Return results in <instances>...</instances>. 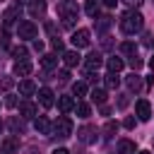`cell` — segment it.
Wrapping results in <instances>:
<instances>
[{
	"label": "cell",
	"mask_w": 154,
	"mask_h": 154,
	"mask_svg": "<svg viewBox=\"0 0 154 154\" xmlns=\"http://www.w3.org/2000/svg\"><path fill=\"white\" fill-rule=\"evenodd\" d=\"M118 26H120V31H123L125 36H135L137 31H142V26H144V17H142L140 12H135V10H130V12H125V14L120 17Z\"/></svg>",
	"instance_id": "1"
},
{
	"label": "cell",
	"mask_w": 154,
	"mask_h": 154,
	"mask_svg": "<svg viewBox=\"0 0 154 154\" xmlns=\"http://www.w3.org/2000/svg\"><path fill=\"white\" fill-rule=\"evenodd\" d=\"M58 14H60V22L65 29H72L75 22H77V14H79V7L75 0H63L58 2Z\"/></svg>",
	"instance_id": "2"
},
{
	"label": "cell",
	"mask_w": 154,
	"mask_h": 154,
	"mask_svg": "<svg viewBox=\"0 0 154 154\" xmlns=\"http://www.w3.org/2000/svg\"><path fill=\"white\" fill-rule=\"evenodd\" d=\"M72 135V120L67 116H58V120L53 123V130H51V137L55 140H67Z\"/></svg>",
	"instance_id": "3"
},
{
	"label": "cell",
	"mask_w": 154,
	"mask_h": 154,
	"mask_svg": "<svg viewBox=\"0 0 154 154\" xmlns=\"http://www.w3.org/2000/svg\"><path fill=\"white\" fill-rule=\"evenodd\" d=\"M36 34H38V29H36V24H34V22L24 19V22H19V24H17V36H19V38L29 41V38H36Z\"/></svg>",
	"instance_id": "4"
},
{
	"label": "cell",
	"mask_w": 154,
	"mask_h": 154,
	"mask_svg": "<svg viewBox=\"0 0 154 154\" xmlns=\"http://www.w3.org/2000/svg\"><path fill=\"white\" fill-rule=\"evenodd\" d=\"M96 135H99V132H96L94 125H82V128L77 130V137H79L82 144H94V142H96Z\"/></svg>",
	"instance_id": "5"
},
{
	"label": "cell",
	"mask_w": 154,
	"mask_h": 154,
	"mask_svg": "<svg viewBox=\"0 0 154 154\" xmlns=\"http://www.w3.org/2000/svg\"><path fill=\"white\" fill-rule=\"evenodd\" d=\"M101 63H103L101 53H99V51H91V53L84 58V70H87V72H96V70L101 67Z\"/></svg>",
	"instance_id": "6"
},
{
	"label": "cell",
	"mask_w": 154,
	"mask_h": 154,
	"mask_svg": "<svg viewBox=\"0 0 154 154\" xmlns=\"http://www.w3.org/2000/svg\"><path fill=\"white\" fill-rule=\"evenodd\" d=\"M89 43H91L89 29H77V31L72 34V46H75V48H87Z\"/></svg>",
	"instance_id": "7"
},
{
	"label": "cell",
	"mask_w": 154,
	"mask_h": 154,
	"mask_svg": "<svg viewBox=\"0 0 154 154\" xmlns=\"http://www.w3.org/2000/svg\"><path fill=\"white\" fill-rule=\"evenodd\" d=\"M17 19H19V5L14 2L12 7H7V10L2 12V26L7 29V26H12V24H14Z\"/></svg>",
	"instance_id": "8"
},
{
	"label": "cell",
	"mask_w": 154,
	"mask_h": 154,
	"mask_svg": "<svg viewBox=\"0 0 154 154\" xmlns=\"http://www.w3.org/2000/svg\"><path fill=\"white\" fill-rule=\"evenodd\" d=\"M17 149H19V137H14V135H10V137H5L0 142V152L2 154H14Z\"/></svg>",
	"instance_id": "9"
},
{
	"label": "cell",
	"mask_w": 154,
	"mask_h": 154,
	"mask_svg": "<svg viewBox=\"0 0 154 154\" xmlns=\"http://www.w3.org/2000/svg\"><path fill=\"white\" fill-rule=\"evenodd\" d=\"M38 103H41L43 108H51V106L55 103V94H53L48 87H41V89H38Z\"/></svg>",
	"instance_id": "10"
},
{
	"label": "cell",
	"mask_w": 154,
	"mask_h": 154,
	"mask_svg": "<svg viewBox=\"0 0 154 154\" xmlns=\"http://www.w3.org/2000/svg\"><path fill=\"white\" fill-rule=\"evenodd\" d=\"M135 111H137V118H140V120H149V118H152V106H149L147 99H140V101L135 103Z\"/></svg>",
	"instance_id": "11"
},
{
	"label": "cell",
	"mask_w": 154,
	"mask_h": 154,
	"mask_svg": "<svg viewBox=\"0 0 154 154\" xmlns=\"http://www.w3.org/2000/svg\"><path fill=\"white\" fill-rule=\"evenodd\" d=\"M34 128H36V132H41V135H51V130H53V125H51V120H48L46 116H36V118H34Z\"/></svg>",
	"instance_id": "12"
},
{
	"label": "cell",
	"mask_w": 154,
	"mask_h": 154,
	"mask_svg": "<svg viewBox=\"0 0 154 154\" xmlns=\"http://www.w3.org/2000/svg\"><path fill=\"white\" fill-rule=\"evenodd\" d=\"M79 53L77 51H63V63H65V67H75V65H79Z\"/></svg>",
	"instance_id": "13"
},
{
	"label": "cell",
	"mask_w": 154,
	"mask_h": 154,
	"mask_svg": "<svg viewBox=\"0 0 154 154\" xmlns=\"http://www.w3.org/2000/svg\"><path fill=\"white\" fill-rule=\"evenodd\" d=\"M31 70H34V65H31L29 60L14 63V75H17V77H26V75H31Z\"/></svg>",
	"instance_id": "14"
},
{
	"label": "cell",
	"mask_w": 154,
	"mask_h": 154,
	"mask_svg": "<svg viewBox=\"0 0 154 154\" xmlns=\"http://www.w3.org/2000/svg\"><path fill=\"white\" fill-rule=\"evenodd\" d=\"M29 14L31 17H43L46 14V2L43 0H31L29 2Z\"/></svg>",
	"instance_id": "15"
},
{
	"label": "cell",
	"mask_w": 154,
	"mask_h": 154,
	"mask_svg": "<svg viewBox=\"0 0 154 154\" xmlns=\"http://www.w3.org/2000/svg\"><path fill=\"white\" fill-rule=\"evenodd\" d=\"M125 84H128L130 91H140V89H142V77H140L137 72H132V75L125 77Z\"/></svg>",
	"instance_id": "16"
},
{
	"label": "cell",
	"mask_w": 154,
	"mask_h": 154,
	"mask_svg": "<svg viewBox=\"0 0 154 154\" xmlns=\"http://www.w3.org/2000/svg\"><path fill=\"white\" fill-rule=\"evenodd\" d=\"M58 108H60L63 113H70V111L75 108V99H72V96H67V94L58 96Z\"/></svg>",
	"instance_id": "17"
},
{
	"label": "cell",
	"mask_w": 154,
	"mask_h": 154,
	"mask_svg": "<svg viewBox=\"0 0 154 154\" xmlns=\"http://www.w3.org/2000/svg\"><path fill=\"white\" fill-rule=\"evenodd\" d=\"M36 103H31V101H22L19 103V113L24 116V118H36Z\"/></svg>",
	"instance_id": "18"
},
{
	"label": "cell",
	"mask_w": 154,
	"mask_h": 154,
	"mask_svg": "<svg viewBox=\"0 0 154 154\" xmlns=\"http://www.w3.org/2000/svg\"><path fill=\"white\" fill-rule=\"evenodd\" d=\"M123 65H125V60H123V58H116V55H111V58L106 60V67H108V72H116V75L123 70Z\"/></svg>",
	"instance_id": "19"
},
{
	"label": "cell",
	"mask_w": 154,
	"mask_h": 154,
	"mask_svg": "<svg viewBox=\"0 0 154 154\" xmlns=\"http://www.w3.org/2000/svg\"><path fill=\"white\" fill-rule=\"evenodd\" d=\"M118 154H137L132 140H118Z\"/></svg>",
	"instance_id": "20"
},
{
	"label": "cell",
	"mask_w": 154,
	"mask_h": 154,
	"mask_svg": "<svg viewBox=\"0 0 154 154\" xmlns=\"http://www.w3.org/2000/svg\"><path fill=\"white\" fill-rule=\"evenodd\" d=\"M34 91H36V84H34L31 79H22V82H19V94H22V96H31Z\"/></svg>",
	"instance_id": "21"
},
{
	"label": "cell",
	"mask_w": 154,
	"mask_h": 154,
	"mask_svg": "<svg viewBox=\"0 0 154 154\" xmlns=\"http://www.w3.org/2000/svg\"><path fill=\"white\" fill-rule=\"evenodd\" d=\"M41 65H43L46 70H53V67H58V55H53V53H46V55H41Z\"/></svg>",
	"instance_id": "22"
},
{
	"label": "cell",
	"mask_w": 154,
	"mask_h": 154,
	"mask_svg": "<svg viewBox=\"0 0 154 154\" xmlns=\"http://www.w3.org/2000/svg\"><path fill=\"white\" fill-rule=\"evenodd\" d=\"M91 101H94V103H99V106H103V103H106V89L94 87V89H91Z\"/></svg>",
	"instance_id": "23"
},
{
	"label": "cell",
	"mask_w": 154,
	"mask_h": 154,
	"mask_svg": "<svg viewBox=\"0 0 154 154\" xmlns=\"http://www.w3.org/2000/svg\"><path fill=\"white\" fill-rule=\"evenodd\" d=\"M111 24H113V17L103 14V17H99V19H96V31H99V34H103V31H106Z\"/></svg>",
	"instance_id": "24"
},
{
	"label": "cell",
	"mask_w": 154,
	"mask_h": 154,
	"mask_svg": "<svg viewBox=\"0 0 154 154\" xmlns=\"http://www.w3.org/2000/svg\"><path fill=\"white\" fill-rule=\"evenodd\" d=\"M103 84H106V89H118V84H120V77H118L116 72H108V75L103 77Z\"/></svg>",
	"instance_id": "25"
},
{
	"label": "cell",
	"mask_w": 154,
	"mask_h": 154,
	"mask_svg": "<svg viewBox=\"0 0 154 154\" xmlns=\"http://www.w3.org/2000/svg\"><path fill=\"white\" fill-rule=\"evenodd\" d=\"M7 125H10L12 135H22V132H24V123H22V118H10Z\"/></svg>",
	"instance_id": "26"
},
{
	"label": "cell",
	"mask_w": 154,
	"mask_h": 154,
	"mask_svg": "<svg viewBox=\"0 0 154 154\" xmlns=\"http://www.w3.org/2000/svg\"><path fill=\"white\" fill-rule=\"evenodd\" d=\"M118 128H120V125H118L116 120H108V123L103 125V137H106V140H111V137H116V132H118Z\"/></svg>",
	"instance_id": "27"
},
{
	"label": "cell",
	"mask_w": 154,
	"mask_h": 154,
	"mask_svg": "<svg viewBox=\"0 0 154 154\" xmlns=\"http://www.w3.org/2000/svg\"><path fill=\"white\" fill-rule=\"evenodd\" d=\"M75 108H77V116H79V118H89V116H91V106L84 103V101H77Z\"/></svg>",
	"instance_id": "28"
},
{
	"label": "cell",
	"mask_w": 154,
	"mask_h": 154,
	"mask_svg": "<svg viewBox=\"0 0 154 154\" xmlns=\"http://www.w3.org/2000/svg\"><path fill=\"white\" fill-rule=\"evenodd\" d=\"M26 55H29L26 46H14V48H12V58H17V63H19V60H26Z\"/></svg>",
	"instance_id": "29"
},
{
	"label": "cell",
	"mask_w": 154,
	"mask_h": 154,
	"mask_svg": "<svg viewBox=\"0 0 154 154\" xmlns=\"http://www.w3.org/2000/svg\"><path fill=\"white\" fill-rule=\"evenodd\" d=\"M120 53H125V55H135V53H137V46H135L132 41H123V43H120Z\"/></svg>",
	"instance_id": "30"
},
{
	"label": "cell",
	"mask_w": 154,
	"mask_h": 154,
	"mask_svg": "<svg viewBox=\"0 0 154 154\" xmlns=\"http://www.w3.org/2000/svg\"><path fill=\"white\" fill-rule=\"evenodd\" d=\"M72 94H75L77 99H82V96L87 94V82H75V84H72Z\"/></svg>",
	"instance_id": "31"
},
{
	"label": "cell",
	"mask_w": 154,
	"mask_h": 154,
	"mask_svg": "<svg viewBox=\"0 0 154 154\" xmlns=\"http://www.w3.org/2000/svg\"><path fill=\"white\" fill-rule=\"evenodd\" d=\"M84 12H87L89 17H99V2H96V0H89L87 7H84Z\"/></svg>",
	"instance_id": "32"
},
{
	"label": "cell",
	"mask_w": 154,
	"mask_h": 154,
	"mask_svg": "<svg viewBox=\"0 0 154 154\" xmlns=\"http://www.w3.org/2000/svg\"><path fill=\"white\" fill-rule=\"evenodd\" d=\"M128 65H130L132 70H140V67H142V58H140L137 53H135V55H128Z\"/></svg>",
	"instance_id": "33"
},
{
	"label": "cell",
	"mask_w": 154,
	"mask_h": 154,
	"mask_svg": "<svg viewBox=\"0 0 154 154\" xmlns=\"http://www.w3.org/2000/svg\"><path fill=\"white\" fill-rule=\"evenodd\" d=\"M10 46V34H7V29L2 26L0 29V48H7Z\"/></svg>",
	"instance_id": "34"
},
{
	"label": "cell",
	"mask_w": 154,
	"mask_h": 154,
	"mask_svg": "<svg viewBox=\"0 0 154 154\" xmlns=\"http://www.w3.org/2000/svg\"><path fill=\"white\" fill-rule=\"evenodd\" d=\"M51 46H53V51H65V43H63V38H58V36H53V41H51Z\"/></svg>",
	"instance_id": "35"
},
{
	"label": "cell",
	"mask_w": 154,
	"mask_h": 154,
	"mask_svg": "<svg viewBox=\"0 0 154 154\" xmlns=\"http://www.w3.org/2000/svg\"><path fill=\"white\" fill-rule=\"evenodd\" d=\"M142 43H144L147 48H154V31H147L144 38H142Z\"/></svg>",
	"instance_id": "36"
},
{
	"label": "cell",
	"mask_w": 154,
	"mask_h": 154,
	"mask_svg": "<svg viewBox=\"0 0 154 154\" xmlns=\"http://www.w3.org/2000/svg\"><path fill=\"white\" fill-rule=\"evenodd\" d=\"M128 103H130V94H120V96H118V108L123 111Z\"/></svg>",
	"instance_id": "37"
},
{
	"label": "cell",
	"mask_w": 154,
	"mask_h": 154,
	"mask_svg": "<svg viewBox=\"0 0 154 154\" xmlns=\"http://www.w3.org/2000/svg\"><path fill=\"white\" fill-rule=\"evenodd\" d=\"M5 106L14 108V106H17V96H14V94H7V96H5Z\"/></svg>",
	"instance_id": "38"
},
{
	"label": "cell",
	"mask_w": 154,
	"mask_h": 154,
	"mask_svg": "<svg viewBox=\"0 0 154 154\" xmlns=\"http://www.w3.org/2000/svg\"><path fill=\"white\" fill-rule=\"evenodd\" d=\"M12 84H14V79H12V77H2V79H0V87H2V89H10Z\"/></svg>",
	"instance_id": "39"
},
{
	"label": "cell",
	"mask_w": 154,
	"mask_h": 154,
	"mask_svg": "<svg viewBox=\"0 0 154 154\" xmlns=\"http://www.w3.org/2000/svg\"><path fill=\"white\" fill-rule=\"evenodd\" d=\"M58 79H60V82H67V79H70V72H67V70H60V72H58Z\"/></svg>",
	"instance_id": "40"
},
{
	"label": "cell",
	"mask_w": 154,
	"mask_h": 154,
	"mask_svg": "<svg viewBox=\"0 0 154 154\" xmlns=\"http://www.w3.org/2000/svg\"><path fill=\"white\" fill-rule=\"evenodd\" d=\"M123 125H125L128 130H132V128H135V118H130V116H128V118L123 120Z\"/></svg>",
	"instance_id": "41"
},
{
	"label": "cell",
	"mask_w": 154,
	"mask_h": 154,
	"mask_svg": "<svg viewBox=\"0 0 154 154\" xmlns=\"http://www.w3.org/2000/svg\"><path fill=\"white\" fill-rule=\"evenodd\" d=\"M101 46H103V48H111V46H113V41H111V36H103V41H101Z\"/></svg>",
	"instance_id": "42"
},
{
	"label": "cell",
	"mask_w": 154,
	"mask_h": 154,
	"mask_svg": "<svg viewBox=\"0 0 154 154\" xmlns=\"http://www.w3.org/2000/svg\"><path fill=\"white\" fill-rule=\"evenodd\" d=\"M101 2H103L106 7H116V5H118V0H101Z\"/></svg>",
	"instance_id": "43"
},
{
	"label": "cell",
	"mask_w": 154,
	"mask_h": 154,
	"mask_svg": "<svg viewBox=\"0 0 154 154\" xmlns=\"http://www.w3.org/2000/svg\"><path fill=\"white\" fill-rule=\"evenodd\" d=\"M51 154H70V152H67V149H63V147H58V149H53Z\"/></svg>",
	"instance_id": "44"
},
{
	"label": "cell",
	"mask_w": 154,
	"mask_h": 154,
	"mask_svg": "<svg viewBox=\"0 0 154 154\" xmlns=\"http://www.w3.org/2000/svg\"><path fill=\"white\" fill-rule=\"evenodd\" d=\"M34 48H36V51L41 53V51H43V43H41V41H34Z\"/></svg>",
	"instance_id": "45"
},
{
	"label": "cell",
	"mask_w": 154,
	"mask_h": 154,
	"mask_svg": "<svg viewBox=\"0 0 154 154\" xmlns=\"http://www.w3.org/2000/svg\"><path fill=\"white\" fill-rule=\"evenodd\" d=\"M125 2H128V5H132V7H135V5H140V2H142V0H125Z\"/></svg>",
	"instance_id": "46"
},
{
	"label": "cell",
	"mask_w": 154,
	"mask_h": 154,
	"mask_svg": "<svg viewBox=\"0 0 154 154\" xmlns=\"http://www.w3.org/2000/svg\"><path fill=\"white\" fill-rule=\"evenodd\" d=\"M149 67H152V70H154V55H152V58H149Z\"/></svg>",
	"instance_id": "47"
},
{
	"label": "cell",
	"mask_w": 154,
	"mask_h": 154,
	"mask_svg": "<svg viewBox=\"0 0 154 154\" xmlns=\"http://www.w3.org/2000/svg\"><path fill=\"white\" fill-rule=\"evenodd\" d=\"M19 2H31V0H17V5H19Z\"/></svg>",
	"instance_id": "48"
},
{
	"label": "cell",
	"mask_w": 154,
	"mask_h": 154,
	"mask_svg": "<svg viewBox=\"0 0 154 154\" xmlns=\"http://www.w3.org/2000/svg\"><path fill=\"white\" fill-rule=\"evenodd\" d=\"M137 154H152V152H137Z\"/></svg>",
	"instance_id": "49"
},
{
	"label": "cell",
	"mask_w": 154,
	"mask_h": 154,
	"mask_svg": "<svg viewBox=\"0 0 154 154\" xmlns=\"http://www.w3.org/2000/svg\"><path fill=\"white\" fill-rule=\"evenodd\" d=\"M0 130H2V120H0Z\"/></svg>",
	"instance_id": "50"
}]
</instances>
